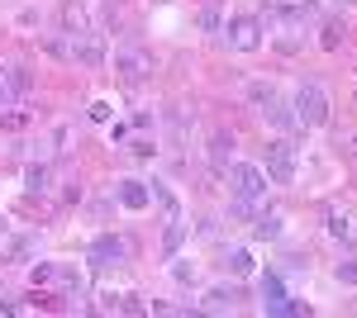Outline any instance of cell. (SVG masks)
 <instances>
[{
	"mask_svg": "<svg viewBox=\"0 0 357 318\" xmlns=\"http://www.w3.org/2000/svg\"><path fill=\"white\" fill-rule=\"evenodd\" d=\"M257 161L272 176V186H296V176H301V148L291 138H267V148H262Z\"/></svg>",
	"mask_w": 357,
	"mask_h": 318,
	"instance_id": "6da1fadb",
	"label": "cell"
},
{
	"mask_svg": "<svg viewBox=\"0 0 357 318\" xmlns=\"http://www.w3.org/2000/svg\"><path fill=\"white\" fill-rule=\"evenodd\" d=\"M291 109H296V124L301 129H324L333 105H329V90L319 81H305V86H296V95H291Z\"/></svg>",
	"mask_w": 357,
	"mask_h": 318,
	"instance_id": "7a4b0ae2",
	"label": "cell"
},
{
	"mask_svg": "<svg viewBox=\"0 0 357 318\" xmlns=\"http://www.w3.org/2000/svg\"><path fill=\"white\" fill-rule=\"evenodd\" d=\"M224 176H229V190H234L238 200H257V205L267 200V186H272V176L262 171V161H238V157H234Z\"/></svg>",
	"mask_w": 357,
	"mask_h": 318,
	"instance_id": "3957f363",
	"label": "cell"
},
{
	"mask_svg": "<svg viewBox=\"0 0 357 318\" xmlns=\"http://www.w3.org/2000/svg\"><path fill=\"white\" fill-rule=\"evenodd\" d=\"M224 38H229V48L234 53H257L262 43H267V24L257 19V15H248V10H238V15H229L224 19Z\"/></svg>",
	"mask_w": 357,
	"mask_h": 318,
	"instance_id": "277c9868",
	"label": "cell"
},
{
	"mask_svg": "<svg viewBox=\"0 0 357 318\" xmlns=\"http://www.w3.org/2000/svg\"><path fill=\"white\" fill-rule=\"evenodd\" d=\"M129 262V242L119 238V233H96L91 247H86V266L91 271H114V266Z\"/></svg>",
	"mask_w": 357,
	"mask_h": 318,
	"instance_id": "5b68a950",
	"label": "cell"
},
{
	"mask_svg": "<svg viewBox=\"0 0 357 318\" xmlns=\"http://www.w3.org/2000/svg\"><path fill=\"white\" fill-rule=\"evenodd\" d=\"M110 67H114V77L124 81V86H138V81H148V72H153V53L138 48V43H124V48H114Z\"/></svg>",
	"mask_w": 357,
	"mask_h": 318,
	"instance_id": "8992f818",
	"label": "cell"
},
{
	"mask_svg": "<svg viewBox=\"0 0 357 318\" xmlns=\"http://www.w3.org/2000/svg\"><path fill=\"white\" fill-rule=\"evenodd\" d=\"M72 38V62L86 67V72H100L110 62V48H105V33L100 29H86V33H67Z\"/></svg>",
	"mask_w": 357,
	"mask_h": 318,
	"instance_id": "52a82bcc",
	"label": "cell"
},
{
	"mask_svg": "<svg viewBox=\"0 0 357 318\" xmlns=\"http://www.w3.org/2000/svg\"><path fill=\"white\" fill-rule=\"evenodd\" d=\"M310 15H319V0H267V29H301Z\"/></svg>",
	"mask_w": 357,
	"mask_h": 318,
	"instance_id": "ba28073f",
	"label": "cell"
},
{
	"mask_svg": "<svg viewBox=\"0 0 357 318\" xmlns=\"http://www.w3.org/2000/svg\"><path fill=\"white\" fill-rule=\"evenodd\" d=\"M33 257H38V233H24V228L0 233V266H29Z\"/></svg>",
	"mask_w": 357,
	"mask_h": 318,
	"instance_id": "9c48e42d",
	"label": "cell"
},
{
	"mask_svg": "<svg viewBox=\"0 0 357 318\" xmlns=\"http://www.w3.org/2000/svg\"><path fill=\"white\" fill-rule=\"evenodd\" d=\"M257 294H262V299H257L262 314H286V299H291V294H286V280H281V266H267V271H262Z\"/></svg>",
	"mask_w": 357,
	"mask_h": 318,
	"instance_id": "30bf717a",
	"label": "cell"
},
{
	"mask_svg": "<svg viewBox=\"0 0 357 318\" xmlns=\"http://www.w3.org/2000/svg\"><path fill=\"white\" fill-rule=\"evenodd\" d=\"M114 205L129 209V214H143L153 205V186L138 181V176H119V181H114Z\"/></svg>",
	"mask_w": 357,
	"mask_h": 318,
	"instance_id": "8fae6325",
	"label": "cell"
},
{
	"mask_svg": "<svg viewBox=\"0 0 357 318\" xmlns=\"http://www.w3.org/2000/svg\"><path fill=\"white\" fill-rule=\"evenodd\" d=\"M238 299H243V290H238V285H229V280L205 285V290H200V314H234V309H238Z\"/></svg>",
	"mask_w": 357,
	"mask_h": 318,
	"instance_id": "7c38bea8",
	"label": "cell"
},
{
	"mask_svg": "<svg viewBox=\"0 0 357 318\" xmlns=\"http://www.w3.org/2000/svg\"><path fill=\"white\" fill-rule=\"evenodd\" d=\"M53 186H57V176H53V161L48 157H33L24 166V195H53Z\"/></svg>",
	"mask_w": 357,
	"mask_h": 318,
	"instance_id": "4fadbf2b",
	"label": "cell"
},
{
	"mask_svg": "<svg viewBox=\"0 0 357 318\" xmlns=\"http://www.w3.org/2000/svg\"><path fill=\"white\" fill-rule=\"evenodd\" d=\"M53 290L57 299H86V271L82 266H67V262H57V280H53Z\"/></svg>",
	"mask_w": 357,
	"mask_h": 318,
	"instance_id": "5bb4252c",
	"label": "cell"
},
{
	"mask_svg": "<svg viewBox=\"0 0 357 318\" xmlns=\"http://www.w3.org/2000/svg\"><path fill=\"white\" fill-rule=\"evenodd\" d=\"M57 15H62V33H86V29H96L91 24V0H62Z\"/></svg>",
	"mask_w": 357,
	"mask_h": 318,
	"instance_id": "9a60e30c",
	"label": "cell"
},
{
	"mask_svg": "<svg viewBox=\"0 0 357 318\" xmlns=\"http://www.w3.org/2000/svg\"><path fill=\"white\" fill-rule=\"evenodd\" d=\"M224 266H229V276H234V280H248V276H257V252H252L248 242H238V247H229V252H224Z\"/></svg>",
	"mask_w": 357,
	"mask_h": 318,
	"instance_id": "2e32d148",
	"label": "cell"
},
{
	"mask_svg": "<svg viewBox=\"0 0 357 318\" xmlns=\"http://www.w3.org/2000/svg\"><path fill=\"white\" fill-rule=\"evenodd\" d=\"M252 238H257V242H276V238H286V214H276V209L252 214Z\"/></svg>",
	"mask_w": 357,
	"mask_h": 318,
	"instance_id": "e0dca14e",
	"label": "cell"
},
{
	"mask_svg": "<svg viewBox=\"0 0 357 318\" xmlns=\"http://www.w3.org/2000/svg\"><path fill=\"white\" fill-rule=\"evenodd\" d=\"M234 148H238V143H234V133H229V129H215V133H210V148H205V152H210V166H215V171H229Z\"/></svg>",
	"mask_w": 357,
	"mask_h": 318,
	"instance_id": "ac0fdd59",
	"label": "cell"
},
{
	"mask_svg": "<svg viewBox=\"0 0 357 318\" xmlns=\"http://www.w3.org/2000/svg\"><path fill=\"white\" fill-rule=\"evenodd\" d=\"M148 186H153V205L162 209V218H186V209H181V195L167 186V181H158V176H153Z\"/></svg>",
	"mask_w": 357,
	"mask_h": 318,
	"instance_id": "d6986e66",
	"label": "cell"
},
{
	"mask_svg": "<svg viewBox=\"0 0 357 318\" xmlns=\"http://www.w3.org/2000/svg\"><path fill=\"white\" fill-rule=\"evenodd\" d=\"M0 77H5V86H10V95H15V100H24L29 90H33V72H29L24 62H10Z\"/></svg>",
	"mask_w": 357,
	"mask_h": 318,
	"instance_id": "ffe728a7",
	"label": "cell"
},
{
	"mask_svg": "<svg viewBox=\"0 0 357 318\" xmlns=\"http://www.w3.org/2000/svg\"><path fill=\"white\" fill-rule=\"evenodd\" d=\"M167 276L176 280V285H200V262H191V257H167Z\"/></svg>",
	"mask_w": 357,
	"mask_h": 318,
	"instance_id": "44dd1931",
	"label": "cell"
},
{
	"mask_svg": "<svg viewBox=\"0 0 357 318\" xmlns=\"http://www.w3.org/2000/svg\"><path fill=\"white\" fill-rule=\"evenodd\" d=\"M186 233H191V223H186V218H167V228H162V257H176V252L186 247Z\"/></svg>",
	"mask_w": 357,
	"mask_h": 318,
	"instance_id": "7402d4cb",
	"label": "cell"
},
{
	"mask_svg": "<svg viewBox=\"0 0 357 318\" xmlns=\"http://www.w3.org/2000/svg\"><path fill=\"white\" fill-rule=\"evenodd\" d=\"M262 119H272V124H276V129H281V133L301 129V124H296V109H291V100H281V95H276L272 105L262 109Z\"/></svg>",
	"mask_w": 357,
	"mask_h": 318,
	"instance_id": "603a6c76",
	"label": "cell"
},
{
	"mask_svg": "<svg viewBox=\"0 0 357 318\" xmlns=\"http://www.w3.org/2000/svg\"><path fill=\"white\" fill-rule=\"evenodd\" d=\"M243 95H248V105H252L257 114H262V109H267V105L276 100V86H272V81H262V77H257V81H248V86H243Z\"/></svg>",
	"mask_w": 357,
	"mask_h": 318,
	"instance_id": "cb8c5ba5",
	"label": "cell"
},
{
	"mask_svg": "<svg viewBox=\"0 0 357 318\" xmlns=\"http://www.w3.org/2000/svg\"><path fill=\"white\" fill-rule=\"evenodd\" d=\"M29 280H33V290H53L57 262H43V257H33V262H29Z\"/></svg>",
	"mask_w": 357,
	"mask_h": 318,
	"instance_id": "d4e9b609",
	"label": "cell"
},
{
	"mask_svg": "<svg viewBox=\"0 0 357 318\" xmlns=\"http://www.w3.org/2000/svg\"><path fill=\"white\" fill-rule=\"evenodd\" d=\"M324 233H329V238H338V242H348V238H353V218H348L343 209H333L329 218H324Z\"/></svg>",
	"mask_w": 357,
	"mask_h": 318,
	"instance_id": "484cf974",
	"label": "cell"
},
{
	"mask_svg": "<svg viewBox=\"0 0 357 318\" xmlns=\"http://www.w3.org/2000/svg\"><path fill=\"white\" fill-rule=\"evenodd\" d=\"M343 38H348L343 19H329V24H324V33H319V48H324V53H338V48H343Z\"/></svg>",
	"mask_w": 357,
	"mask_h": 318,
	"instance_id": "4316f807",
	"label": "cell"
},
{
	"mask_svg": "<svg viewBox=\"0 0 357 318\" xmlns=\"http://www.w3.org/2000/svg\"><path fill=\"white\" fill-rule=\"evenodd\" d=\"M272 43H276V53L296 57V53H301V48H305V33H301V29H281V33H276Z\"/></svg>",
	"mask_w": 357,
	"mask_h": 318,
	"instance_id": "83f0119b",
	"label": "cell"
},
{
	"mask_svg": "<svg viewBox=\"0 0 357 318\" xmlns=\"http://www.w3.org/2000/svg\"><path fill=\"white\" fill-rule=\"evenodd\" d=\"M195 24L205 29V33H220V29H224V10L215 5V0H205V10L195 15Z\"/></svg>",
	"mask_w": 357,
	"mask_h": 318,
	"instance_id": "f1b7e54d",
	"label": "cell"
},
{
	"mask_svg": "<svg viewBox=\"0 0 357 318\" xmlns=\"http://www.w3.org/2000/svg\"><path fill=\"white\" fill-rule=\"evenodd\" d=\"M333 280L348 285V290H357V257H343V262L333 266Z\"/></svg>",
	"mask_w": 357,
	"mask_h": 318,
	"instance_id": "f546056e",
	"label": "cell"
},
{
	"mask_svg": "<svg viewBox=\"0 0 357 318\" xmlns=\"http://www.w3.org/2000/svg\"><path fill=\"white\" fill-rule=\"evenodd\" d=\"M86 114H91L96 124H110V119H114V100H105V95H100V100H91V109H86Z\"/></svg>",
	"mask_w": 357,
	"mask_h": 318,
	"instance_id": "4dcf8cb0",
	"label": "cell"
},
{
	"mask_svg": "<svg viewBox=\"0 0 357 318\" xmlns=\"http://www.w3.org/2000/svg\"><path fill=\"white\" fill-rule=\"evenodd\" d=\"M38 19H43V15H38L33 5H24V10L15 15V24H20V29H29V33H38Z\"/></svg>",
	"mask_w": 357,
	"mask_h": 318,
	"instance_id": "1f68e13d",
	"label": "cell"
},
{
	"mask_svg": "<svg viewBox=\"0 0 357 318\" xmlns=\"http://www.w3.org/2000/svg\"><path fill=\"white\" fill-rule=\"evenodd\" d=\"M153 152H158V148H153L148 138H134V143H129V157L134 161H153Z\"/></svg>",
	"mask_w": 357,
	"mask_h": 318,
	"instance_id": "d6a6232c",
	"label": "cell"
},
{
	"mask_svg": "<svg viewBox=\"0 0 357 318\" xmlns=\"http://www.w3.org/2000/svg\"><path fill=\"white\" fill-rule=\"evenodd\" d=\"M105 133H110V143H124V138H129V124H124V119H110Z\"/></svg>",
	"mask_w": 357,
	"mask_h": 318,
	"instance_id": "836d02e7",
	"label": "cell"
},
{
	"mask_svg": "<svg viewBox=\"0 0 357 318\" xmlns=\"http://www.w3.org/2000/svg\"><path fill=\"white\" fill-rule=\"evenodd\" d=\"M10 100H15V95H10V86H5V77H0V109L10 105Z\"/></svg>",
	"mask_w": 357,
	"mask_h": 318,
	"instance_id": "e575fe53",
	"label": "cell"
},
{
	"mask_svg": "<svg viewBox=\"0 0 357 318\" xmlns=\"http://www.w3.org/2000/svg\"><path fill=\"white\" fill-rule=\"evenodd\" d=\"M348 152H353V157H357V133H353V138H348Z\"/></svg>",
	"mask_w": 357,
	"mask_h": 318,
	"instance_id": "d590c367",
	"label": "cell"
},
{
	"mask_svg": "<svg viewBox=\"0 0 357 318\" xmlns=\"http://www.w3.org/2000/svg\"><path fill=\"white\" fill-rule=\"evenodd\" d=\"M0 233H5V218H0Z\"/></svg>",
	"mask_w": 357,
	"mask_h": 318,
	"instance_id": "8d00e7d4",
	"label": "cell"
},
{
	"mask_svg": "<svg viewBox=\"0 0 357 318\" xmlns=\"http://www.w3.org/2000/svg\"><path fill=\"white\" fill-rule=\"evenodd\" d=\"M338 5H348V0H338Z\"/></svg>",
	"mask_w": 357,
	"mask_h": 318,
	"instance_id": "74e56055",
	"label": "cell"
}]
</instances>
